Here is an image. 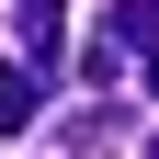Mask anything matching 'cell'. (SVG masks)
<instances>
[{
  "instance_id": "6da1fadb",
  "label": "cell",
  "mask_w": 159,
  "mask_h": 159,
  "mask_svg": "<svg viewBox=\"0 0 159 159\" xmlns=\"http://www.w3.org/2000/svg\"><path fill=\"white\" fill-rule=\"evenodd\" d=\"M57 148H68V159H114V148H125V102L102 91L91 114H68V125H57Z\"/></svg>"
},
{
  "instance_id": "7a4b0ae2",
  "label": "cell",
  "mask_w": 159,
  "mask_h": 159,
  "mask_svg": "<svg viewBox=\"0 0 159 159\" xmlns=\"http://www.w3.org/2000/svg\"><path fill=\"white\" fill-rule=\"evenodd\" d=\"M46 80H57V68H34V57H11V68H0V136H23L34 114H46Z\"/></svg>"
},
{
  "instance_id": "3957f363",
  "label": "cell",
  "mask_w": 159,
  "mask_h": 159,
  "mask_svg": "<svg viewBox=\"0 0 159 159\" xmlns=\"http://www.w3.org/2000/svg\"><path fill=\"white\" fill-rule=\"evenodd\" d=\"M11 34H23V57H34V68H57V46H68V11H57V0H11Z\"/></svg>"
},
{
  "instance_id": "277c9868",
  "label": "cell",
  "mask_w": 159,
  "mask_h": 159,
  "mask_svg": "<svg viewBox=\"0 0 159 159\" xmlns=\"http://www.w3.org/2000/svg\"><path fill=\"white\" fill-rule=\"evenodd\" d=\"M102 34H114L125 57H159V0H114V11H102Z\"/></svg>"
},
{
  "instance_id": "5b68a950",
  "label": "cell",
  "mask_w": 159,
  "mask_h": 159,
  "mask_svg": "<svg viewBox=\"0 0 159 159\" xmlns=\"http://www.w3.org/2000/svg\"><path fill=\"white\" fill-rule=\"evenodd\" d=\"M125 68H136V57L114 46V34H91V46H80V80H91V91H125Z\"/></svg>"
},
{
  "instance_id": "8992f818",
  "label": "cell",
  "mask_w": 159,
  "mask_h": 159,
  "mask_svg": "<svg viewBox=\"0 0 159 159\" xmlns=\"http://www.w3.org/2000/svg\"><path fill=\"white\" fill-rule=\"evenodd\" d=\"M136 159H159V136H148V148H136Z\"/></svg>"
},
{
  "instance_id": "52a82bcc",
  "label": "cell",
  "mask_w": 159,
  "mask_h": 159,
  "mask_svg": "<svg viewBox=\"0 0 159 159\" xmlns=\"http://www.w3.org/2000/svg\"><path fill=\"white\" fill-rule=\"evenodd\" d=\"M148 91H159V57H148Z\"/></svg>"
}]
</instances>
